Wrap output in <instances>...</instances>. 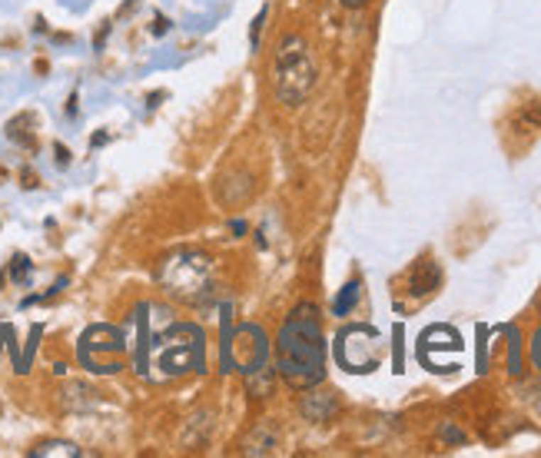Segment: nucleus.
Wrapping results in <instances>:
<instances>
[{"mask_svg": "<svg viewBox=\"0 0 541 458\" xmlns=\"http://www.w3.org/2000/svg\"><path fill=\"white\" fill-rule=\"evenodd\" d=\"M140 322V349H136V372L150 382H173L190 372L206 369V336L193 322H166L163 332H150L143 312L136 309Z\"/></svg>", "mask_w": 541, "mask_h": 458, "instance_id": "f257e3e1", "label": "nucleus"}, {"mask_svg": "<svg viewBox=\"0 0 541 458\" xmlns=\"http://www.w3.org/2000/svg\"><path fill=\"white\" fill-rule=\"evenodd\" d=\"M279 376L293 388H312L326 378V339L319 309L312 302L296 305L276 339Z\"/></svg>", "mask_w": 541, "mask_h": 458, "instance_id": "f03ea898", "label": "nucleus"}, {"mask_svg": "<svg viewBox=\"0 0 541 458\" xmlns=\"http://www.w3.org/2000/svg\"><path fill=\"white\" fill-rule=\"evenodd\" d=\"M223 372H243L256 396L269 392V339L256 322H243L236 329H229V319L223 322Z\"/></svg>", "mask_w": 541, "mask_h": 458, "instance_id": "7ed1b4c3", "label": "nucleus"}, {"mask_svg": "<svg viewBox=\"0 0 541 458\" xmlns=\"http://www.w3.org/2000/svg\"><path fill=\"white\" fill-rule=\"evenodd\" d=\"M160 283L173 299L190 305H209L216 293L213 259L200 249H176L160 266Z\"/></svg>", "mask_w": 541, "mask_h": 458, "instance_id": "20e7f679", "label": "nucleus"}, {"mask_svg": "<svg viewBox=\"0 0 541 458\" xmlns=\"http://www.w3.org/2000/svg\"><path fill=\"white\" fill-rule=\"evenodd\" d=\"M273 80H276V100L286 107H299L309 97L312 83H316V63H312L306 40L299 33H286L279 40Z\"/></svg>", "mask_w": 541, "mask_h": 458, "instance_id": "39448f33", "label": "nucleus"}, {"mask_svg": "<svg viewBox=\"0 0 541 458\" xmlns=\"http://www.w3.org/2000/svg\"><path fill=\"white\" fill-rule=\"evenodd\" d=\"M123 352H126V336L116 326H90L80 336V346H77V356H80L83 369H90L97 376L120 372Z\"/></svg>", "mask_w": 541, "mask_h": 458, "instance_id": "423d86ee", "label": "nucleus"}, {"mask_svg": "<svg viewBox=\"0 0 541 458\" xmlns=\"http://www.w3.org/2000/svg\"><path fill=\"white\" fill-rule=\"evenodd\" d=\"M376 342H378V332L372 326H349L339 332L336 359L349 372H372L378 366Z\"/></svg>", "mask_w": 541, "mask_h": 458, "instance_id": "0eeeda50", "label": "nucleus"}, {"mask_svg": "<svg viewBox=\"0 0 541 458\" xmlns=\"http://www.w3.org/2000/svg\"><path fill=\"white\" fill-rule=\"evenodd\" d=\"M442 283V269L432 259H422V263L412 266V273H409V285H412V295H425L432 293V289H439Z\"/></svg>", "mask_w": 541, "mask_h": 458, "instance_id": "6e6552de", "label": "nucleus"}, {"mask_svg": "<svg viewBox=\"0 0 541 458\" xmlns=\"http://www.w3.org/2000/svg\"><path fill=\"white\" fill-rule=\"evenodd\" d=\"M336 396H329V392H309L306 398H302V415L309 418V422H326V418L336 415Z\"/></svg>", "mask_w": 541, "mask_h": 458, "instance_id": "1a4fd4ad", "label": "nucleus"}, {"mask_svg": "<svg viewBox=\"0 0 541 458\" xmlns=\"http://www.w3.org/2000/svg\"><path fill=\"white\" fill-rule=\"evenodd\" d=\"M359 289H362L359 283H346L342 289H339L336 302H332V312H336V316H349V312L356 309V302H359Z\"/></svg>", "mask_w": 541, "mask_h": 458, "instance_id": "9d476101", "label": "nucleus"}, {"mask_svg": "<svg viewBox=\"0 0 541 458\" xmlns=\"http://www.w3.org/2000/svg\"><path fill=\"white\" fill-rule=\"evenodd\" d=\"M31 273H33V263L27 259L23 253H17L11 259V266H7V276H11V283H17V285H27L31 283Z\"/></svg>", "mask_w": 541, "mask_h": 458, "instance_id": "9b49d317", "label": "nucleus"}, {"mask_svg": "<svg viewBox=\"0 0 541 458\" xmlns=\"http://www.w3.org/2000/svg\"><path fill=\"white\" fill-rule=\"evenodd\" d=\"M31 455H67V458H77L80 455V448L73 445V442H43V445H37L31 452Z\"/></svg>", "mask_w": 541, "mask_h": 458, "instance_id": "f8f14e48", "label": "nucleus"}, {"mask_svg": "<svg viewBox=\"0 0 541 458\" xmlns=\"http://www.w3.org/2000/svg\"><path fill=\"white\" fill-rule=\"evenodd\" d=\"M508 339H511V359H508V369L518 376L521 372V342H518V329L508 326Z\"/></svg>", "mask_w": 541, "mask_h": 458, "instance_id": "ddd939ff", "label": "nucleus"}, {"mask_svg": "<svg viewBox=\"0 0 541 458\" xmlns=\"http://www.w3.org/2000/svg\"><path fill=\"white\" fill-rule=\"evenodd\" d=\"M266 13H269V7H263V11L256 13V21H253V27H249V47H259V33H263V23H266Z\"/></svg>", "mask_w": 541, "mask_h": 458, "instance_id": "4468645a", "label": "nucleus"}, {"mask_svg": "<svg viewBox=\"0 0 541 458\" xmlns=\"http://www.w3.org/2000/svg\"><path fill=\"white\" fill-rule=\"evenodd\" d=\"M392 339H395V359H392V366H395V372H402V326L392 329Z\"/></svg>", "mask_w": 541, "mask_h": 458, "instance_id": "2eb2a0df", "label": "nucleus"}, {"mask_svg": "<svg viewBox=\"0 0 541 458\" xmlns=\"http://www.w3.org/2000/svg\"><path fill=\"white\" fill-rule=\"evenodd\" d=\"M442 438H445V442H455V445H461V442H465V435H461L455 425H442Z\"/></svg>", "mask_w": 541, "mask_h": 458, "instance_id": "dca6fc26", "label": "nucleus"}, {"mask_svg": "<svg viewBox=\"0 0 541 458\" xmlns=\"http://www.w3.org/2000/svg\"><path fill=\"white\" fill-rule=\"evenodd\" d=\"M531 359H535V366H538V372H541V329L535 332V339H531Z\"/></svg>", "mask_w": 541, "mask_h": 458, "instance_id": "f3484780", "label": "nucleus"}, {"mask_svg": "<svg viewBox=\"0 0 541 458\" xmlns=\"http://www.w3.org/2000/svg\"><path fill=\"white\" fill-rule=\"evenodd\" d=\"M53 153H57V166H70V150H67L63 143H57V146H53Z\"/></svg>", "mask_w": 541, "mask_h": 458, "instance_id": "a211bd4d", "label": "nucleus"}, {"mask_svg": "<svg viewBox=\"0 0 541 458\" xmlns=\"http://www.w3.org/2000/svg\"><path fill=\"white\" fill-rule=\"evenodd\" d=\"M110 143V133H93V140H90V146L97 150V146H106Z\"/></svg>", "mask_w": 541, "mask_h": 458, "instance_id": "6ab92c4d", "label": "nucleus"}, {"mask_svg": "<svg viewBox=\"0 0 541 458\" xmlns=\"http://www.w3.org/2000/svg\"><path fill=\"white\" fill-rule=\"evenodd\" d=\"M166 27H170V21L156 13V27H153V33H156V37H163V33H166Z\"/></svg>", "mask_w": 541, "mask_h": 458, "instance_id": "aec40b11", "label": "nucleus"}, {"mask_svg": "<svg viewBox=\"0 0 541 458\" xmlns=\"http://www.w3.org/2000/svg\"><path fill=\"white\" fill-rule=\"evenodd\" d=\"M368 0H342V7H349V11H359V7H366Z\"/></svg>", "mask_w": 541, "mask_h": 458, "instance_id": "412c9836", "label": "nucleus"}, {"mask_svg": "<svg viewBox=\"0 0 541 458\" xmlns=\"http://www.w3.org/2000/svg\"><path fill=\"white\" fill-rule=\"evenodd\" d=\"M67 116H77V93H70V100H67Z\"/></svg>", "mask_w": 541, "mask_h": 458, "instance_id": "4be33fe9", "label": "nucleus"}, {"mask_svg": "<svg viewBox=\"0 0 541 458\" xmlns=\"http://www.w3.org/2000/svg\"><path fill=\"white\" fill-rule=\"evenodd\" d=\"M229 229H233L236 236H243L246 233V223H243V219H233V223H229Z\"/></svg>", "mask_w": 541, "mask_h": 458, "instance_id": "5701e85b", "label": "nucleus"}]
</instances>
